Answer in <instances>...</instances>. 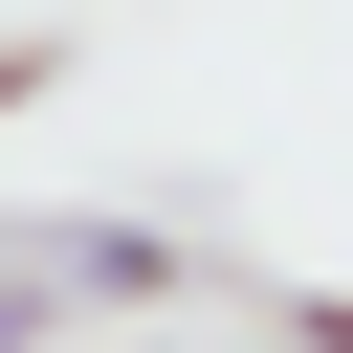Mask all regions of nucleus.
<instances>
[{
  "instance_id": "1",
  "label": "nucleus",
  "mask_w": 353,
  "mask_h": 353,
  "mask_svg": "<svg viewBox=\"0 0 353 353\" xmlns=\"http://www.w3.org/2000/svg\"><path fill=\"white\" fill-rule=\"evenodd\" d=\"M22 243H44V287H66V309H176V287H199V243H176V221H22Z\"/></svg>"
},
{
  "instance_id": "4",
  "label": "nucleus",
  "mask_w": 353,
  "mask_h": 353,
  "mask_svg": "<svg viewBox=\"0 0 353 353\" xmlns=\"http://www.w3.org/2000/svg\"><path fill=\"white\" fill-rule=\"evenodd\" d=\"M44 88H66V44H0V110H44Z\"/></svg>"
},
{
  "instance_id": "2",
  "label": "nucleus",
  "mask_w": 353,
  "mask_h": 353,
  "mask_svg": "<svg viewBox=\"0 0 353 353\" xmlns=\"http://www.w3.org/2000/svg\"><path fill=\"white\" fill-rule=\"evenodd\" d=\"M66 331V287H44V243H0V353H44Z\"/></svg>"
},
{
  "instance_id": "3",
  "label": "nucleus",
  "mask_w": 353,
  "mask_h": 353,
  "mask_svg": "<svg viewBox=\"0 0 353 353\" xmlns=\"http://www.w3.org/2000/svg\"><path fill=\"white\" fill-rule=\"evenodd\" d=\"M287 353H353V287H287Z\"/></svg>"
}]
</instances>
